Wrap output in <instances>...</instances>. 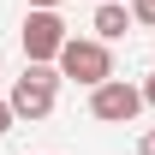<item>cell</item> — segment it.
I'll list each match as a JSON object with an SVG mask.
<instances>
[{"label":"cell","instance_id":"obj_1","mask_svg":"<svg viewBox=\"0 0 155 155\" xmlns=\"http://www.w3.org/2000/svg\"><path fill=\"white\" fill-rule=\"evenodd\" d=\"M54 72L72 78V84H84V90H96L101 78H114V54H107V42L96 36H66L54 54Z\"/></svg>","mask_w":155,"mask_h":155},{"label":"cell","instance_id":"obj_2","mask_svg":"<svg viewBox=\"0 0 155 155\" xmlns=\"http://www.w3.org/2000/svg\"><path fill=\"white\" fill-rule=\"evenodd\" d=\"M54 96H60V72L24 60V78L12 84L6 107H12V119H48V114H54Z\"/></svg>","mask_w":155,"mask_h":155},{"label":"cell","instance_id":"obj_3","mask_svg":"<svg viewBox=\"0 0 155 155\" xmlns=\"http://www.w3.org/2000/svg\"><path fill=\"white\" fill-rule=\"evenodd\" d=\"M18 42H24V60H30V66H54L60 42H66V18H60L54 6H30V12H24Z\"/></svg>","mask_w":155,"mask_h":155},{"label":"cell","instance_id":"obj_4","mask_svg":"<svg viewBox=\"0 0 155 155\" xmlns=\"http://www.w3.org/2000/svg\"><path fill=\"white\" fill-rule=\"evenodd\" d=\"M137 114H143V90L125 78H101L90 90V119H101V125H131Z\"/></svg>","mask_w":155,"mask_h":155},{"label":"cell","instance_id":"obj_5","mask_svg":"<svg viewBox=\"0 0 155 155\" xmlns=\"http://www.w3.org/2000/svg\"><path fill=\"white\" fill-rule=\"evenodd\" d=\"M90 30H96V42H119L125 30H131L125 0H101V6H96V18H90Z\"/></svg>","mask_w":155,"mask_h":155},{"label":"cell","instance_id":"obj_6","mask_svg":"<svg viewBox=\"0 0 155 155\" xmlns=\"http://www.w3.org/2000/svg\"><path fill=\"white\" fill-rule=\"evenodd\" d=\"M125 12H131V24H149V30H155V0H131Z\"/></svg>","mask_w":155,"mask_h":155},{"label":"cell","instance_id":"obj_7","mask_svg":"<svg viewBox=\"0 0 155 155\" xmlns=\"http://www.w3.org/2000/svg\"><path fill=\"white\" fill-rule=\"evenodd\" d=\"M137 90H143V107H155V72L143 78V84H137Z\"/></svg>","mask_w":155,"mask_h":155},{"label":"cell","instance_id":"obj_8","mask_svg":"<svg viewBox=\"0 0 155 155\" xmlns=\"http://www.w3.org/2000/svg\"><path fill=\"white\" fill-rule=\"evenodd\" d=\"M137 155H155V125H149L143 137H137Z\"/></svg>","mask_w":155,"mask_h":155},{"label":"cell","instance_id":"obj_9","mask_svg":"<svg viewBox=\"0 0 155 155\" xmlns=\"http://www.w3.org/2000/svg\"><path fill=\"white\" fill-rule=\"evenodd\" d=\"M12 125H18V119H12V107H6V101H0V137L12 131Z\"/></svg>","mask_w":155,"mask_h":155},{"label":"cell","instance_id":"obj_10","mask_svg":"<svg viewBox=\"0 0 155 155\" xmlns=\"http://www.w3.org/2000/svg\"><path fill=\"white\" fill-rule=\"evenodd\" d=\"M30 6H54V12H60V6H66V0H30Z\"/></svg>","mask_w":155,"mask_h":155}]
</instances>
